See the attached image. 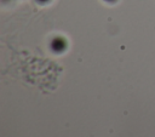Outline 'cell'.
<instances>
[{
    "label": "cell",
    "instance_id": "1",
    "mask_svg": "<svg viewBox=\"0 0 155 137\" xmlns=\"http://www.w3.org/2000/svg\"><path fill=\"white\" fill-rule=\"evenodd\" d=\"M67 46H68V44H67L65 39L62 38V36H56V38H53L52 41H51V44H50L51 51H52L53 53H57V55L64 52V51L67 50Z\"/></svg>",
    "mask_w": 155,
    "mask_h": 137
},
{
    "label": "cell",
    "instance_id": "2",
    "mask_svg": "<svg viewBox=\"0 0 155 137\" xmlns=\"http://www.w3.org/2000/svg\"><path fill=\"white\" fill-rule=\"evenodd\" d=\"M39 4H41V5H45V4H48L51 0H36Z\"/></svg>",
    "mask_w": 155,
    "mask_h": 137
},
{
    "label": "cell",
    "instance_id": "3",
    "mask_svg": "<svg viewBox=\"0 0 155 137\" xmlns=\"http://www.w3.org/2000/svg\"><path fill=\"white\" fill-rule=\"evenodd\" d=\"M103 1H105V2H108V4H115L117 0H103Z\"/></svg>",
    "mask_w": 155,
    "mask_h": 137
}]
</instances>
